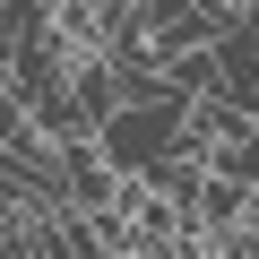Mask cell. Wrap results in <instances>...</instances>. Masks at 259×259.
Here are the masks:
<instances>
[{"label": "cell", "instance_id": "3", "mask_svg": "<svg viewBox=\"0 0 259 259\" xmlns=\"http://www.w3.org/2000/svg\"><path fill=\"white\" fill-rule=\"evenodd\" d=\"M207 52H216V95L250 112V104H259V35H250V26H225Z\"/></svg>", "mask_w": 259, "mask_h": 259}, {"label": "cell", "instance_id": "4", "mask_svg": "<svg viewBox=\"0 0 259 259\" xmlns=\"http://www.w3.org/2000/svg\"><path fill=\"white\" fill-rule=\"evenodd\" d=\"M69 104L87 112V130H104V121L121 112V69H112V61H78V69H69Z\"/></svg>", "mask_w": 259, "mask_h": 259}, {"label": "cell", "instance_id": "5", "mask_svg": "<svg viewBox=\"0 0 259 259\" xmlns=\"http://www.w3.org/2000/svg\"><path fill=\"white\" fill-rule=\"evenodd\" d=\"M87 9H95V18L112 26V18H130V9H139V0H87Z\"/></svg>", "mask_w": 259, "mask_h": 259}, {"label": "cell", "instance_id": "6", "mask_svg": "<svg viewBox=\"0 0 259 259\" xmlns=\"http://www.w3.org/2000/svg\"><path fill=\"white\" fill-rule=\"evenodd\" d=\"M242 26H250V35H259V9H242Z\"/></svg>", "mask_w": 259, "mask_h": 259}, {"label": "cell", "instance_id": "2", "mask_svg": "<svg viewBox=\"0 0 259 259\" xmlns=\"http://www.w3.org/2000/svg\"><path fill=\"white\" fill-rule=\"evenodd\" d=\"M52 199H61L69 216H104V207L121 199V173L104 164V147H95V139L52 147Z\"/></svg>", "mask_w": 259, "mask_h": 259}, {"label": "cell", "instance_id": "1", "mask_svg": "<svg viewBox=\"0 0 259 259\" xmlns=\"http://www.w3.org/2000/svg\"><path fill=\"white\" fill-rule=\"evenodd\" d=\"M182 104H121L104 130H95V147H104V164L121 173V182H147L173 147H182Z\"/></svg>", "mask_w": 259, "mask_h": 259}]
</instances>
